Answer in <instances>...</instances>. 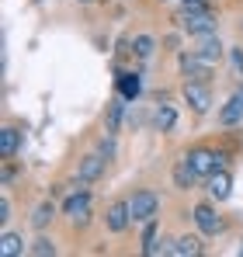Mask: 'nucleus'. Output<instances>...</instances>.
Returning a JSON list of instances; mask_svg holds the SVG:
<instances>
[{
	"label": "nucleus",
	"instance_id": "obj_1",
	"mask_svg": "<svg viewBox=\"0 0 243 257\" xmlns=\"http://www.w3.org/2000/svg\"><path fill=\"white\" fill-rule=\"evenodd\" d=\"M90 205H94V191H90L87 184H80V188H73V191L63 198L59 212H63V219H70L73 229H87V226H90V215H94Z\"/></svg>",
	"mask_w": 243,
	"mask_h": 257
},
{
	"label": "nucleus",
	"instance_id": "obj_2",
	"mask_svg": "<svg viewBox=\"0 0 243 257\" xmlns=\"http://www.w3.org/2000/svg\"><path fill=\"white\" fill-rule=\"evenodd\" d=\"M191 222L198 226V233L208 236V240H215V236L226 233V219L219 215V202H212V198H202V202L191 205Z\"/></svg>",
	"mask_w": 243,
	"mask_h": 257
},
{
	"label": "nucleus",
	"instance_id": "obj_3",
	"mask_svg": "<svg viewBox=\"0 0 243 257\" xmlns=\"http://www.w3.org/2000/svg\"><path fill=\"white\" fill-rule=\"evenodd\" d=\"M181 101L188 104V111H191L195 118H205V115L212 111V104H215L212 84H205V80H184V84H181Z\"/></svg>",
	"mask_w": 243,
	"mask_h": 257
},
{
	"label": "nucleus",
	"instance_id": "obj_4",
	"mask_svg": "<svg viewBox=\"0 0 243 257\" xmlns=\"http://www.w3.org/2000/svg\"><path fill=\"white\" fill-rule=\"evenodd\" d=\"M129 209H132V226H146L160 219V195L153 188H136L129 195Z\"/></svg>",
	"mask_w": 243,
	"mask_h": 257
},
{
	"label": "nucleus",
	"instance_id": "obj_5",
	"mask_svg": "<svg viewBox=\"0 0 243 257\" xmlns=\"http://www.w3.org/2000/svg\"><path fill=\"white\" fill-rule=\"evenodd\" d=\"M184 160L191 164V171L198 174L202 184L212 171H219V157H215V146H212V143H195V146H188V150H184Z\"/></svg>",
	"mask_w": 243,
	"mask_h": 257
},
{
	"label": "nucleus",
	"instance_id": "obj_6",
	"mask_svg": "<svg viewBox=\"0 0 243 257\" xmlns=\"http://www.w3.org/2000/svg\"><path fill=\"white\" fill-rule=\"evenodd\" d=\"M101 222H104V233H108V236H122V233H129V226H132L129 198H115V202H108V209H104V215H101Z\"/></svg>",
	"mask_w": 243,
	"mask_h": 257
},
{
	"label": "nucleus",
	"instance_id": "obj_7",
	"mask_svg": "<svg viewBox=\"0 0 243 257\" xmlns=\"http://www.w3.org/2000/svg\"><path fill=\"white\" fill-rule=\"evenodd\" d=\"M174 21H177V28H181L184 35H191V39L215 32V11H181Z\"/></svg>",
	"mask_w": 243,
	"mask_h": 257
},
{
	"label": "nucleus",
	"instance_id": "obj_8",
	"mask_svg": "<svg viewBox=\"0 0 243 257\" xmlns=\"http://www.w3.org/2000/svg\"><path fill=\"white\" fill-rule=\"evenodd\" d=\"M108 164H111V160H108L104 153H97V150H94V153H83L80 160H77L73 177H77L80 184H94V181H101V177L108 174Z\"/></svg>",
	"mask_w": 243,
	"mask_h": 257
},
{
	"label": "nucleus",
	"instance_id": "obj_9",
	"mask_svg": "<svg viewBox=\"0 0 243 257\" xmlns=\"http://www.w3.org/2000/svg\"><path fill=\"white\" fill-rule=\"evenodd\" d=\"M25 132L28 128L21 122H4L0 125V160H14L25 150Z\"/></svg>",
	"mask_w": 243,
	"mask_h": 257
},
{
	"label": "nucleus",
	"instance_id": "obj_10",
	"mask_svg": "<svg viewBox=\"0 0 243 257\" xmlns=\"http://www.w3.org/2000/svg\"><path fill=\"white\" fill-rule=\"evenodd\" d=\"M177 70H181V77L184 80H205V84H212V63H205V59H198L191 49H184L181 56H177Z\"/></svg>",
	"mask_w": 243,
	"mask_h": 257
},
{
	"label": "nucleus",
	"instance_id": "obj_11",
	"mask_svg": "<svg viewBox=\"0 0 243 257\" xmlns=\"http://www.w3.org/2000/svg\"><path fill=\"white\" fill-rule=\"evenodd\" d=\"M191 52L205 59V63H222V56H229V49L222 45V39L215 35V32H208V35H198V39H191Z\"/></svg>",
	"mask_w": 243,
	"mask_h": 257
},
{
	"label": "nucleus",
	"instance_id": "obj_12",
	"mask_svg": "<svg viewBox=\"0 0 243 257\" xmlns=\"http://www.w3.org/2000/svg\"><path fill=\"white\" fill-rule=\"evenodd\" d=\"M205 195L212 202H219V205L233 198V174H229V167H219V171H212L205 177Z\"/></svg>",
	"mask_w": 243,
	"mask_h": 257
},
{
	"label": "nucleus",
	"instance_id": "obj_13",
	"mask_svg": "<svg viewBox=\"0 0 243 257\" xmlns=\"http://www.w3.org/2000/svg\"><path fill=\"white\" fill-rule=\"evenodd\" d=\"M215 122L222 128H236L243 122V84L236 87V94L226 101V104H219V115H215Z\"/></svg>",
	"mask_w": 243,
	"mask_h": 257
},
{
	"label": "nucleus",
	"instance_id": "obj_14",
	"mask_svg": "<svg viewBox=\"0 0 243 257\" xmlns=\"http://www.w3.org/2000/svg\"><path fill=\"white\" fill-rule=\"evenodd\" d=\"M56 212H59L56 198H52V195H49V198H42L39 205L32 209V219H28V222H32V229H35V233H45V229L56 222Z\"/></svg>",
	"mask_w": 243,
	"mask_h": 257
},
{
	"label": "nucleus",
	"instance_id": "obj_15",
	"mask_svg": "<svg viewBox=\"0 0 243 257\" xmlns=\"http://www.w3.org/2000/svg\"><path fill=\"white\" fill-rule=\"evenodd\" d=\"M170 184H174L177 191H195V184H202V181H198V174L191 171V164L181 157V160H174V167H170Z\"/></svg>",
	"mask_w": 243,
	"mask_h": 257
},
{
	"label": "nucleus",
	"instance_id": "obj_16",
	"mask_svg": "<svg viewBox=\"0 0 243 257\" xmlns=\"http://www.w3.org/2000/svg\"><path fill=\"white\" fill-rule=\"evenodd\" d=\"M118 94L125 101H136L143 94V73L139 70H122L118 66Z\"/></svg>",
	"mask_w": 243,
	"mask_h": 257
},
{
	"label": "nucleus",
	"instance_id": "obj_17",
	"mask_svg": "<svg viewBox=\"0 0 243 257\" xmlns=\"http://www.w3.org/2000/svg\"><path fill=\"white\" fill-rule=\"evenodd\" d=\"M205 240L208 236H202V233H181L177 236V257H202Z\"/></svg>",
	"mask_w": 243,
	"mask_h": 257
},
{
	"label": "nucleus",
	"instance_id": "obj_18",
	"mask_svg": "<svg viewBox=\"0 0 243 257\" xmlns=\"http://www.w3.org/2000/svg\"><path fill=\"white\" fill-rule=\"evenodd\" d=\"M157 35H150V32H139V35H132V52H136V59L139 63H150L153 56H157Z\"/></svg>",
	"mask_w": 243,
	"mask_h": 257
},
{
	"label": "nucleus",
	"instance_id": "obj_19",
	"mask_svg": "<svg viewBox=\"0 0 243 257\" xmlns=\"http://www.w3.org/2000/svg\"><path fill=\"white\" fill-rule=\"evenodd\" d=\"M0 254H4V257H18V254H25V236H21L18 229L4 226V233H0Z\"/></svg>",
	"mask_w": 243,
	"mask_h": 257
},
{
	"label": "nucleus",
	"instance_id": "obj_20",
	"mask_svg": "<svg viewBox=\"0 0 243 257\" xmlns=\"http://www.w3.org/2000/svg\"><path fill=\"white\" fill-rule=\"evenodd\" d=\"M122 108H125V97H111L108 101V111H104V132L108 136H118V128H122Z\"/></svg>",
	"mask_w": 243,
	"mask_h": 257
},
{
	"label": "nucleus",
	"instance_id": "obj_21",
	"mask_svg": "<svg viewBox=\"0 0 243 257\" xmlns=\"http://www.w3.org/2000/svg\"><path fill=\"white\" fill-rule=\"evenodd\" d=\"M153 125H157V132H170V128L177 125V111H174V104H167L160 97V104L153 108Z\"/></svg>",
	"mask_w": 243,
	"mask_h": 257
},
{
	"label": "nucleus",
	"instance_id": "obj_22",
	"mask_svg": "<svg viewBox=\"0 0 243 257\" xmlns=\"http://www.w3.org/2000/svg\"><path fill=\"white\" fill-rule=\"evenodd\" d=\"M28 254H32V257H56V254H59V247H56V240H52V236L39 233V236L28 243Z\"/></svg>",
	"mask_w": 243,
	"mask_h": 257
},
{
	"label": "nucleus",
	"instance_id": "obj_23",
	"mask_svg": "<svg viewBox=\"0 0 243 257\" xmlns=\"http://www.w3.org/2000/svg\"><path fill=\"white\" fill-rule=\"evenodd\" d=\"M157 236H160V219H153V222H146V226H143V254H146V257L153 254Z\"/></svg>",
	"mask_w": 243,
	"mask_h": 257
},
{
	"label": "nucleus",
	"instance_id": "obj_24",
	"mask_svg": "<svg viewBox=\"0 0 243 257\" xmlns=\"http://www.w3.org/2000/svg\"><path fill=\"white\" fill-rule=\"evenodd\" d=\"M229 63H233V73L243 80V45H229Z\"/></svg>",
	"mask_w": 243,
	"mask_h": 257
},
{
	"label": "nucleus",
	"instance_id": "obj_25",
	"mask_svg": "<svg viewBox=\"0 0 243 257\" xmlns=\"http://www.w3.org/2000/svg\"><path fill=\"white\" fill-rule=\"evenodd\" d=\"M97 153H104V157L111 160V157H115V136H108V132H104V136L97 139Z\"/></svg>",
	"mask_w": 243,
	"mask_h": 257
},
{
	"label": "nucleus",
	"instance_id": "obj_26",
	"mask_svg": "<svg viewBox=\"0 0 243 257\" xmlns=\"http://www.w3.org/2000/svg\"><path fill=\"white\" fill-rule=\"evenodd\" d=\"M0 226H11V195L0 191Z\"/></svg>",
	"mask_w": 243,
	"mask_h": 257
},
{
	"label": "nucleus",
	"instance_id": "obj_27",
	"mask_svg": "<svg viewBox=\"0 0 243 257\" xmlns=\"http://www.w3.org/2000/svg\"><path fill=\"white\" fill-rule=\"evenodd\" d=\"M80 4H108V0H80Z\"/></svg>",
	"mask_w": 243,
	"mask_h": 257
},
{
	"label": "nucleus",
	"instance_id": "obj_28",
	"mask_svg": "<svg viewBox=\"0 0 243 257\" xmlns=\"http://www.w3.org/2000/svg\"><path fill=\"white\" fill-rule=\"evenodd\" d=\"M157 4H181V0H157Z\"/></svg>",
	"mask_w": 243,
	"mask_h": 257
},
{
	"label": "nucleus",
	"instance_id": "obj_29",
	"mask_svg": "<svg viewBox=\"0 0 243 257\" xmlns=\"http://www.w3.org/2000/svg\"><path fill=\"white\" fill-rule=\"evenodd\" d=\"M240 35H243V21H240Z\"/></svg>",
	"mask_w": 243,
	"mask_h": 257
},
{
	"label": "nucleus",
	"instance_id": "obj_30",
	"mask_svg": "<svg viewBox=\"0 0 243 257\" xmlns=\"http://www.w3.org/2000/svg\"><path fill=\"white\" fill-rule=\"evenodd\" d=\"M240 254H243V247H240Z\"/></svg>",
	"mask_w": 243,
	"mask_h": 257
}]
</instances>
